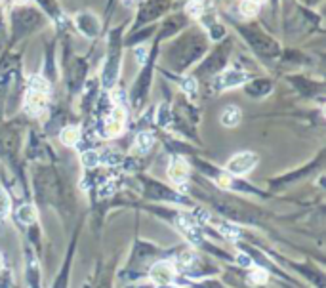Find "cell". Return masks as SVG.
Here are the masks:
<instances>
[{
    "label": "cell",
    "instance_id": "8",
    "mask_svg": "<svg viewBox=\"0 0 326 288\" xmlns=\"http://www.w3.org/2000/svg\"><path fill=\"white\" fill-rule=\"evenodd\" d=\"M240 118H242V111H240L237 105H227L223 111H221V117H219V122L225 126V128H235L239 126Z\"/></svg>",
    "mask_w": 326,
    "mask_h": 288
},
{
    "label": "cell",
    "instance_id": "23",
    "mask_svg": "<svg viewBox=\"0 0 326 288\" xmlns=\"http://www.w3.org/2000/svg\"><path fill=\"white\" fill-rule=\"evenodd\" d=\"M157 118H159V122L161 124H166L168 122V107L164 105H161V109H159V115H157Z\"/></svg>",
    "mask_w": 326,
    "mask_h": 288
},
{
    "label": "cell",
    "instance_id": "3",
    "mask_svg": "<svg viewBox=\"0 0 326 288\" xmlns=\"http://www.w3.org/2000/svg\"><path fill=\"white\" fill-rule=\"evenodd\" d=\"M149 277L155 285H159V287H168V285H172L175 279V267L172 262H168V260H163V262H159V264H155L151 267V271H149Z\"/></svg>",
    "mask_w": 326,
    "mask_h": 288
},
{
    "label": "cell",
    "instance_id": "30",
    "mask_svg": "<svg viewBox=\"0 0 326 288\" xmlns=\"http://www.w3.org/2000/svg\"><path fill=\"white\" fill-rule=\"evenodd\" d=\"M252 2H256V4H261V2H263V0H252Z\"/></svg>",
    "mask_w": 326,
    "mask_h": 288
},
{
    "label": "cell",
    "instance_id": "15",
    "mask_svg": "<svg viewBox=\"0 0 326 288\" xmlns=\"http://www.w3.org/2000/svg\"><path fill=\"white\" fill-rule=\"evenodd\" d=\"M185 11L191 15V17H200L202 13H204V6H202V2L200 0H189L187 4H185Z\"/></svg>",
    "mask_w": 326,
    "mask_h": 288
},
{
    "label": "cell",
    "instance_id": "13",
    "mask_svg": "<svg viewBox=\"0 0 326 288\" xmlns=\"http://www.w3.org/2000/svg\"><path fill=\"white\" fill-rule=\"evenodd\" d=\"M217 229H219V233H221V235L227 237L229 241H237V239L240 237V229H239V227H235L233 224H227V222H219Z\"/></svg>",
    "mask_w": 326,
    "mask_h": 288
},
{
    "label": "cell",
    "instance_id": "12",
    "mask_svg": "<svg viewBox=\"0 0 326 288\" xmlns=\"http://www.w3.org/2000/svg\"><path fill=\"white\" fill-rule=\"evenodd\" d=\"M239 11L242 13L244 19H252V17H256L260 13V4H256L252 0H240Z\"/></svg>",
    "mask_w": 326,
    "mask_h": 288
},
{
    "label": "cell",
    "instance_id": "6",
    "mask_svg": "<svg viewBox=\"0 0 326 288\" xmlns=\"http://www.w3.org/2000/svg\"><path fill=\"white\" fill-rule=\"evenodd\" d=\"M248 80H250V75H248V73L229 69L223 75H219V78H217V88H219V90H227V88H235V86L246 84Z\"/></svg>",
    "mask_w": 326,
    "mask_h": 288
},
{
    "label": "cell",
    "instance_id": "9",
    "mask_svg": "<svg viewBox=\"0 0 326 288\" xmlns=\"http://www.w3.org/2000/svg\"><path fill=\"white\" fill-rule=\"evenodd\" d=\"M80 138H82L80 128L75 126V124H69V126H65V128L59 132V139H61V143L67 145V147H75V145H78Z\"/></svg>",
    "mask_w": 326,
    "mask_h": 288
},
{
    "label": "cell",
    "instance_id": "14",
    "mask_svg": "<svg viewBox=\"0 0 326 288\" xmlns=\"http://www.w3.org/2000/svg\"><path fill=\"white\" fill-rule=\"evenodd\" d=\"M29 90H34V92H46V94H50V84H48V80L42 78L40 75H33L29 78Z\"/></svg>",
    "mask_w": 326,
    "mask_h": 288
},
{
    "label": "cell",
    "instance_id": "4",
    "mask_svg": "<svg viewBox=\"0 0 326 288\" xmlns=\"http://www.w3.org/2000/svg\"><path fill=\"white\" fill-rule=\"evenodd\" d=\"M168 178H170V182L174 183V185H177L181 191H185V182L189 180V164L185 162V159L175 157V159L170 160Z\"/></svg>",
    "mask_w": 326,
    "mask_h": 288
},
{
    "label": "cell",
    "instance_id": "11",
    "mask_svg": "<svg viewBox=\"0 0 326 288\" xmlns=\"http://www.w3.org/2000/svg\"><path fill=\"white\" fill-rule=\"evenodd\" d=\"M153 143H155V139H153L151 134H149V132H142V134H138V136H136L134 149L138 151V153H142V155H145V153H149V151H151Z\"/></svg>",
    "mask_w": 326,
    "mask_h": 288
},
{
    "label": "cell",
    "instance_id": "21",
    "mask_svg": "<svg viewBox=\"0 0 326 288\" xmlns=\"http://www.w3.org/2000/svg\"><path fill=\"white\" fill-rule=\"evenodd\" d=\"M250 281L252 283H258V285H263L267 281V273L263 269H254L250 273Z\"/></svg>",
    "mask_w": 326,
    "mask_h": 288
},
{
    "label": "cell",
    "instance_id": "28",
    "mask_svg": "<svg viewBox=\"0 0 326 288\" xmlns=\"http://www.w3.org/2000/svg\"><path fill=\"white\" fill-rule=\"evenodd\" d=\"M4 267V256H2V252H0V269Z\"/></svg>",
    "mask_w": 326,
    "mask_h": 288
},
{
    "label": "cell",
    "instance_id": "7",
    "mask_svg": "<svg viewBox=\"0 0 326 288\" xmlns=\"http://www.w3.org/2000/svg\"><path fill=\"white\" fill-rule=\"evenodd\" d=\"M175 224L179 227V231L185 235V239L189 241V243H193V245H200V241H202V237L198 233V229L193 227V224L189 222V218H185V216H179L177 220H175Z\"/></svg>",
    "mask_w": 326,
    "mask_h": 288
},
{
    "label": "cell",
    "instance_id": "18",
    "mask_svg": "<svg viewBox=\"0 0 326 288\" xmlns=\"http://www.w3.org/2000/svg\"><path fill=\"white\" fill-rule=\"evenodd\" d=\"M99 162H103V164H107V166H119L120 162H122V155L119 153H105L103 157H99Z\"/></svg>",
    "mask_w": 326,
    "mask_h": 288
},
{
    "label": "cell",
    "instance_id": "2",
    "mask_svg": "<svg viewBox=\"0 0 326 288\" xmlns=\"http://www.w3.org/2000/svg\"><path fill=\"white\" fill-rule=\"evenodd\" d=\"M126 128V111L122 105H117L113 109V113L105 118V138H119L120 134Z\"/></svg>",
    "mask_w": 326,
    "mask_h": 288
},
{
    "label": "cell",
    "instance_id": "19",
    "mask_svg": "<svg viewBox=\"0 0 326 288\" xmlns=\"http://www.w3.org/2000/svg\"><path fill=\"white\" fill-rule=\"evenodd\" d=\"M179 86H181V90H183L185 94H191V96H193L196 92V80L193 76H185V78H181Z\"/></svg>",
    "mask_w": 326,
    "mask_h": 288
},
{
    "label": "cell",
    "instance_id": "10",
    "mask_svg": "<svg viewBox=\"0 0 326 288\" xmlns=\"http://www.w3.org/2000/svg\"><path fill=\"white\" fill-rule=\"evenodd\" d=\"M15 220L23 225H31L36 222V208L31 206V204H25L21 206L17 212H15Z\"/></svg>",
    "mask_w": 326,
    "mask_h": 288
},
{
    "label": "cell",
    "instance_id": "20",
    "mask_svg": "<svg viewBox=\"0 0 326 288\" xmlns=\"http://www.w3.org/2000/svg\"><path fill=\"white\" fill-rule=\"evenodd\" d=\"M134 55H136L138 65H145L147 63V59H149V48H147V46H138V48L134 50Z\"/></svg>",
    "mask_w": 326,
    "mask_h": 288
},
{
    "label": "cell",
    "instance_id": "22",
    "mask_svg": "<svg viewBox=\"0 0 326 288\" xmlns=\"http://www.w3.org/2000/svg\"><path fill=\"white\" fill-rule=\"evenodd\" d=\"M237 264H239L240 267H250L252 258L248 256V254H244V252H240V254H237Z\"/></svg>",
    "mask_w": 326,
    "mask_h": 288
},
{
    "label": "cell",
    "instance_id": "17",
    "mask_svg": "<svg viewBox=\"0 0 326 288\" xmlns=\"http://www.w3.org/2000/svg\"><path fill=\"white\" fill-rule=\"evenodd\" d=\"M82 164H84L86 168H96V166H99V155L96 151H86V153H82Z\"/></svg>",
    "mask_w": 326,
    "mask_h": 288
},
{
    "label": "cell",
    "instance_id": "25",
    "mask_svg": "<svg viewBox=\"0 0 326 288\" xmlns=\"http://www.w3.org/2000/svg\"><path fill=\"white\" fill-rule=\"evenodd\" d=\"M111 97H113V103L120 105V103H122V99H124V92L117 88V90H113V92H111Z\"/></svg>",
    "mask_w": 326,
    "mask_h": 288
},
{
    "label": "cell",
    "instance_id": "1",
    "mask_svg": "<svg viewBox=\"0 0 326 288\" xmlns=\"http://www.w3.org/2000/svg\"><path fill=\"white\" fill-rule=\"evenodd\" d=\"M256 164H258V155L252 151H244V153H239L229 160L225 168L231 176H246L248 172L256 168Z\"/></svg>",
    "mask_w": 326,
    "mask_h": 288
},
{
    "label": "cell",
    "instance_id": "16",
    "mask_svg": "<svg viewBox=\"0 0 326 288\" xmlns=\"http://www.w3.org/2000/svg\"><path fill=\"white\" fill-rule=\"evenodd\" d=\"M10 208H11V203H10V197H8V193L4 191V189H0V220L8 218V214H10Z\"/></svg>",
    "mask_w": 326,
    "mask_h": 288
},
{
    "label": "cell",
    "instance_id": "5",
    "mask_svg": "<svg viewBox=\"0 0 326 288\" xmlns=\"http://www.w3.org/2000/svg\"><path fill=\"white\" fill-rule=\"evenodd\" d=\"M48 96L46 92H34V90H27L25 96V111L33 117H38L40 113H44V109L48 105Z\"/></svg>",
    "mask_w": 326,
    "mask_h": 288
},
{
    "label": "cell",
    "instance_id": "24",
    "mask_svg": "<svg viewBox=\"0 0 326 288\" xmlns=\"http://www.w3.org/2000/svg\"><path fill=\"white\" fill-rule=\"evenodd\" d=\"M193 262H195V256H193V254H187V252H185L181 258H179V266H181V267L193 266Z\"/></svg>",
    "mask_w": 326,
    "mask_h": 288
},
{
    "label": "cell",
    "instance_id": "27",
    "mask_svg": "<svg viewBox=\"0 0 326 288\" xmlns=\"http://www.w3.org/2000/svg\"><path fill=\"white\" fill-rule=\"evenodd\" d=\"M120 2H122L124 8H134V6L138 4V0H120Z\"/></svg>",
    "mask_w": 326,
    "mask_h": 288
},
{
    "label": "cell",
    "instance_id": "29",
    "mask_svg": "<svg viewBox=\"0 0 326 288\" xmlns=\"http://www.w3.org/2000/svg\"><path fill=\"white\" fill-rule=\"evenodd\" d=\"M15 4H23V2H27V0H13Z\"/></svg>",
    "mask_w": 326,
    "mask_h": 288
},
{
    "label": "cell",
    "instance_id": "26",
    "mask_svg": "<svg viewBox=\"0 0 326 288\" xmlns=\"http://www.w3.org/2000/svg\"><path fill=\"white\" fill-rule=\"evenodd\" d=\"M195 218L198 220V222H200V224H204V222H208V220H210V214L204 212V210H196Z\"/></svg>",
    "mask_w": 326,
    "mask_h": 288
}]
</instances>
